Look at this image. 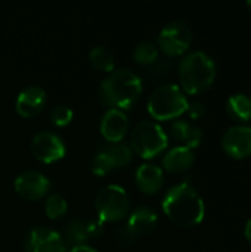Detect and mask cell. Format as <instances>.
<instances>
[{"instance_id": "1", "label": "cell", "mask_w": 251, "mask_h": 252, "mask_svg": "<svg viewBox=\"0 0 251 252\" xmlns=\"http://www.w3.org/2000/svg\"><path fill=\"white\" fill-rule=\"evenodd\" d=\"M163 210L173 223L182 227L198 226L206 214L203 198L185 182L175 185L167 190L163 199Z\"/></svg>"}, {"instance_id": "2", "label": "cell", "mask_w": 251, "mask_h": 252, "mask_svg": "<svg viewBox=\"0 0 251 252\" xmlns=\"http://www.w3.org/2000/svg\"><path fill=\"white\" fill-rule=\"evenodd\" d=\"M142 89V80L136 72L127 68H118L102 80L99 99L104 105L123 111L129 109L139 99Z\"/></svg>"}, {"instance_id": "3", "label": "cell", "mask_w": 251, "mask_h": 252, "mask_svg": "<svg viewBox=\"0 0 251 252\" xmlns=\"http://www.w3.org/2000/svg\"><path fill=\"white\" fill-rule=\"evenodd\" d=\"M182 89L188 94L206 92L216 78V63L206 52L194 50L185 55L179 63Z\"/></svg>"}, {"instance_id": "4", "label": "cell", "mask_w": 251, "mask_h": 252, "mask_svg": "<svg viewBox=\"0 0 251 252\" xmlns=\"http://www.w3.org/2000/svg\"><path fill=\"white\" fill-rule=\"evenodd\" d=\"M188 99L178 84L163 83L157 86L148 97V112L152 118L166 121L180 117L188 109Z\"/></svg>"}, {"instance_id": "5", "label": "cell", "mask_w": 251, "mask_h": 252, "mask_svg": "<svg viewBox=\"0 0 251 252\" xmlns=\"http://www.w3.org/2000/svg\"><path fill=\"white\" fill-rule=\"evenodd\" d=\"M169 145V136L163 127L152 120L139 121L130 133V146L142 158H154Z\"/></svg>"}, {"instance_id": "6", "label": "cell", "mask_w": 251, "mask_h": 252, "mask_svg": "<svg viewBox=\"0 0 251 252\" xmlns=\"http://www.w3.org/2000/svg\"><path fill=\"white\" fill-rule=\"evenodd\" d=\"M129 195L124 188L118 185H107L95 196V207L99 220L118 221L129 213Z\"/></svg>"}, {"instance_id": "7", "label": "cell", "mask_w": 251, "mask_h": 252, "mask_svg": "<svg viewBox=\"0 0 251 252\" xmlns=\"http://www.w3.org/2000/svg\"><path fill=\"white\" fill-rule=\"evenodd\" d=\"M157 43V47H160L166 55L179 56L189 49L192 43V30L185 21H170L161 28Z\"/></svg>"}, {"instance_id": "8", "label": "cell", "mask_w": 251, "mask_h": 252, "mask_svg": "<svg viewBox=\"0 0 251 252\" xmlns=\"http://www.w3.org/2000/svg\"><path fill=\"white\" fill-rule=\"evenodd\" d=\"M65 143L53 131H38L31 139V152L41 162H55L65 155Z\"/></svg>"}, {"instance_id": "9", "label": "cell", "mask_w": 251, "mask_h": 252, "mask_svg": "<svg viewBox=\"0 0 251 252\" xmlns=\"http://www.w3.org/2000/svg\"><path fill=\"white\" fill-rule=\"evenodd\" d=\"M25 252H65L62 236L49 227H33L24 241Z\"/></svg>"}, {"instance_id": "10", "label": "cell", "mask_w": 251, "mask_h": 252, "mask_svg": "<svg viewBox=\"0 0 251 252\" xmlns=\"http://www.w3.org/2000/svg\"><path fill=\"white\" fill-rule=\"evenodd\" d=\"M13 186H15V190L22 198L28 201H36V199L43 198L49 192L50 180L40 171L28 170V171L18 174Z\"/></svg>"}, {"instance_id": "11", "label": "cell", "mask_w": 251, "mask_h": 252, "mask_svg": "<svg viewBox=\"0 0 251 252\" xmlns=\"http://www.w3.org/2000/svg\"><path fill=\"white\" fill-rule=\"evenodd\" d=\"M223 151L237 159H243L251 155V127L234 126L223 133L222 137Z\"/></svg>"}, {"instance_id": "12", "label": "cell", "mask_w": 251, "mask_h": 252, "mask_svg": "<svg viewBox=\"0 0 251 252\" xmlns=\"http://www.w3.org/2000/svg\"><path fill=\"white\" fill-rule=\"evenodd\" d=\"M129 130V118L124 111L109 108L101 120V133L107 142H121Z\"/></svg>"}, {"instance_id": "13", "label": "cell", "mask_w": 251, "mask_h": 252, "mask_svg": "<svg viewBox=\"0 0 251 252\" xmlns=\"http://www.w3.org/2000/svg\"><path fill=\"white\" fill-rule=\"evenodd\" d=\"M44 103H46L44 89L33 84V86H28L19 92L16 102H15V108H16V112L19 115L30 118V117L37 115L43 109Z\"/></svg>"}, {"instance_id": "14", "label": "cell", "mask_w": 251, "mask_h": 252, "mask_svg": "<svg viewBox=\"0 0 251 252\" xmlns=\"http://www.w3.org/2000/svg\"><path fill=\"white\" fill-rule=\"evenodd\" d=\"M135 180L142 192L154 195L161 190L164 183V174L158 165L152 162H143L138 167L135 173Z\"/></svg>"}, {"instance_id": "15", "label": "cell", "mask_w": 251, "mask_h": 252, "mask_svg": "<svg viewBox=\"0 0 251 252\" xmlns=\"http://www.w3.org/2000/svg\"><path fill=\"white\" fill-rule=\"evenodd\" d=\"M170 136L179 142V146H185L189 149H194L200 146L203 140V131L200 127L192 124L191 121L186 120H176L170 126Z\"/></svg>"}, {"instance_id": "16", "label": "cell", "mask_w": 251, "mask_h": 252, "mask_svg": "<svg viewBox=\"0 0 251 252\" xmlns=\"http://www.w3.org/2000/svg\"><path fill=\"white\" fill-rule=\"evenodd\" d=\"M157 221L158 216L154 210H151L149 207H138L132 211L127 227L139 238L141 235L151 233L157 227Z\"/></svg>"}, {"instance_id": "17", "label": "cell", "mask_w": 251, "mask_h": 252, "mask_svg": "<svg viewBox=\"0 0 251 252\" xmlns=\"http://www.w3.org/2000/svg\"><path fill=\"white\" fill-rule=\"evenodd\" d=\"M195 154L192 149L185 146L172 148L163 158V167L170 173H183L192 167Z\"/></svg>"}, {"instance_id": "18", "label": "cell", "mask_w": 251, "mask_h": 252, "mask_svg": "<svg viewBox=\"0 0 251 252\" xmlns=\"http://www.w3.org/2000/svg\"><path fill=\"white\" fill-rule=\"evenodd\" d=\"M98 154H102L112 165V168L124 167L132 161V149L123 142H99L96 148Z\"/></svg>"}, {"instance_id": "19", "label": "cell", "mask_w": 251, "mask_h": 252, "mask_svg": "<svg viewBox=\"0 0 251 252\" xmlns=\"http://www.w3.org/2000/svg\"><path fill=\"white\" fill-rule=\"evenodd\" d=\"M226 111L231 118L247 123L251 120V97L246 93H235L226 102Z\"/></svg>"}, {"instance_id": "20", "label": "cell", "mask_w": 251, "mask_h": 252, "mask_svg": "<svg viewBox=\"0 0 251 252\" xmlns=\"http://www.w3.org/2000/svg\"><path fill=\"white\" fill-rule=\"evenodd\" d=\"M62 239L65 247H78L84 245V242L89 239L87 229H86V221H81L78 219L70 220L62 230Z\"/></svg>"}, {"instance_id": "21", "label": "cell", "mask_w": 251, "mask_h": 252, "mask_svg": "<svg viewBox=\"0 0 251 252\" xmlns=\"http://www.w3.org/2000/svg\"><path fill=\"white\" fill-rule=\"evenodd\" d=\"M90 62L95 68L105 71V72H112L114 66H115V61H114V55L111 52V49H108L107 46H95L90 53H89Z\"/></svg>"}, {"instance_id": "22", "label": "cell", "mask_w": 251, "mask_h": 252, "mask_svg": "<svg viewBox=\"0 0 251 252\" xmlns=\"http://www.w3.org/2000/svg\"><path fill=\"white\" fill-rule=\"evenodd\" d=\"M133 58L142 65H152L158 59V47L152 41H141L133 49Z\"/></svg>"}, {"instance_id": "23", "label": "cell", "mask_w": 251, "mask_h": 252, "mask_svg": "<svg viewBox=\"0 0 251 252\" xmlns=\"http://www.w3.org/2000/svg\"><path fill=\"white\" fill-rule=\"evenodd\" d=\"M67 210H68L67 199L61 193H52L46 199L44 211H46V216L49 219H53V220L59 219V217H62L67 213Z\"/></svg>"}, {"instance_id": "24", "label": "cell", "mask_w": 251, "mask_h": 252, "mask_svg": "<svg viewBox=\"0 0 251 252\" xmlns=\"http://www.w3.org/2000/svg\"><path fill=\"white\" fill-rule=\"evenodd\" d=\"M72 117H74V112L67 105H58L50 112V121L55 126H58V127H62V126L70 124L72 121Z\"/></svg>"}, {"instance_id": "25", "label": "cell", "mask_w": 251, "mask_h": 252, "mask_svg": "<svg viewBox=\"0 0 251 252\" xmlns=\"http://www.w3.org/2000/svg\"><path fill=\"white\" fill-rule=\"evenodd\" d=\"M138 241V236L127 227V226H123L120 229L115 230V242L123 247V248H129L132 247L135 242Z\"/></svg>"}, {"instance_id": "26", "label": "cell", "mask_w": 251, "mask_h": 252, "mask_svg": "<svg viewBox=\"0 0 251 252\" xmlns=\"http://www.w3.org/2000/svg\"><path fill=\"white\" fill-rule=\"evenodd\" d=\"M172 69H173V62L170 59H161V61H155L151 65L149 74L154 78H163V77L169 75Z\"/></svg>"}, {"instance_id": "27", "label": "cell", "mask_w": 251, "mask_h": 252, "mask_svg": "<svg viewBox=\"0 0 251 252\" xmlns=\"http://www.w3.org/2000/svg\"><path fill=\"white\" fill-rule=\"evenodd\" d=\"M111 170H114L112 165H111V162H109L102 154H98V152H96V155H95L93 159H92V171H93L95 174H98V176H105V174H108Z\"/></svg>"}, {"instance_id": "28", "label": "cell", "mask_w": 251, "mask_h": 252, "mask_svg": "<svg viewBox=\"0 0 251 252\" xmlns=\"http://www.w3.org/2000/svg\"><path fill=\"white\" fill-rule=\"evenodd\" d=\"M86 229H87V235L89 238H98L104 233L105 227H104V221L102 220H89L86 223Z\"/></svg>"}, {"instance_id": "29", "label": "cell", "mask_w": 251, "mask_h": 252, "mask_svg": "<svg viewBox=\"0 0 251 252\" xmlns=\"http://www.w3.org/2000/svg\"><path fill=\"white\" fill-rule=\"evenodd\" d=\"M186 112H188L189 118H192V120H200V118L204 117L206 108H204V105H203L201 102H191V103L188 105Z\"/></svg>"}, {"instance_id": "30", "label": "cell", "mask_w": 251, "mask_h": 252, "mask_svg": "<svg viewBox=\"0 0 251 252\" xmlns=\"http://www.w3.org/2000/svg\"><path fill=\"white\" fill-rule=\"evenodd\" d=\"M68 252H99L96 251L95 248L89 247V245H78V247H72Z\"/></svg>"}, {"instance_id": "31", "label": "cell", "mask_w": 251, "mask_h": 252, "mask_svg": "<svg viewBox=\"0 0 251 252\" xmlns=\"http://www.w3.org/2000/svg\"><path fill=\"white\" fill-rule=\"evenodd\" d=\"M244 235H246V238H247V241L251 244V219L247 221V224H246V229H244Z\"/></svg>"}, {"instance_id": "32", "label": "cell", "mask_w": 251, "mask_h": 252, "mask_svg": "<svg viewBox=\"0 0 251 252\" xmlns=\"http://www.w3.org/2000/svg\"><path fill=\"white\" fill-rule=\"evenodd\" d=\"M247 7H249V9L251 10V0H249V1H247Z\"/></svg>"}]
</instances>
